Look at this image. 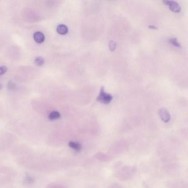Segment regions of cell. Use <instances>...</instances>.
I'll list each match as a JSON object with an SVG mask.
<instances>
[{
	"label": "cell",
	"instance_id": "cell-2",
	"mask_svg": "<svg viewBox=\"0 0 188 188\" xmlns=\"http://www.w3.org/2000/svg\"><path fill=\"white\" fill-rule=\"evenodd\" d=\"M163 2L165 4L169 6L170 10L172 11L175 12V13H179L181 11V8L178 4L175 1H164Z\"/></svg>",
	"mask_w": 188,
	"mask_h": 188
},
{
	"label": "cell",
	"instance_id": "cell-1",
	"mask_svg": "<svg viewBox=\"0 0 188 188\" xmlns=\"http://www.w3.org/2000/svg\"><path fill=\"white\" fill-rule=\"evenodd\" d=\"M112 100H113L112 96L110 94L105 92L104 88L103 87H102L100 89V94L97 98V100L102 103L108 104L111 103Z\"/></svg>",
	"mask_w": 188,
	"mask_h": 188
},
{
	"label": "cell",
	"instance_id": "cell-4",
	"mask_svg": "<svg viewBox=\"0 0 188 188\" xmlns=\"http://www.w3.org/2000/svg\"><path fill=\"white\" fill-rule=\"evenodd\" d=\"M33 38L35 41L38 44H41L43 43L45 41L44 35L41 32H35L34 34Z\"/></svg>",
	"mask_w": 188,
	"mask_h": 188
},
{
	"label": "cell",
	"instance_id": "cell-8",
	"mask_svg": "<svg viewBox=\"0 0 188 188\" xmlns=\"http://www.w3.org/2000/svg\"><path fill=\"white\" fill-rule=\"evenodd\" d=\"M169 42H170V43H171L173 45V46L177 47V48H181V44L178 42L177 38H171V39H169Z\"/></svg>",
	"mask_w": 188,
	"mask_h": 188
},
{
	"label": "cell",
	"instance_id": "cell-5",
	"mask_svg": "<svg viewBox=\"0 0 188 188\" xmlns=\"http://www.w3.org/2000/svg\"><path fill=\"white\" fill-rule=\"evenodd\" d=\"M56 31L61 35H65L68 33V28L64 24H60L56 28Z\"/></svg>",
	"mask_w": 188,
	"mask_h": 188
},
{
	"label": "cell",
	"instance_id": "cell-11",
	"mask_svg": "<svg viewBox=\"0 0 188 188\" xmlns=\"http://www.w3.org/2000/svg\"><path fill=\"white\" fill-rule=\"evenodd\" d=\"M7 67L5 66H2L0 67V76L4 74L7 72Z\"/></svg>",
	"mask_w": 188,
	"mask_h": 188
},
{
	"label": "cell",
	"instance_id": "cell-13",
	"mask_svg": "<svg viewBox=\"0 0 188 188\" xmlns=\"http://www.w3.org/2000/svg\"><path fill=\"white\" fill-rule=\"evenodd\" d=\"M148 28H150V29H157V27H156L155 26H150L148 27Z\"/></svg>",
	"mask_w": 188,
	"mask_h": 188
},
{
	"label": "cell",
	"instance_id": "cell-3",
	"mask_svg": "<svg viewBox=\"0 0 188 188\" xmlns=\"http://www.w3.org/2000/svg\"><path fill=\"white\" fill-rule=\"evenodd\" d=\"M159 116L161 118V119L163 122H170V115L168 111L166 109V108H161L159 110Z\"/></svg>",
	"mask_w": 188,
	"mask_h": 188
},
{
	"label": "cell",
	"instance_id": "cell-12",
	"mask_svg": "<svg viewBox=\"0 0 188 188\" xmlns=\"http://www.w3.org/2000/svg\"><path fill=\"white\" fill-rule=\"evenodd\" d=\"M26 180V183H27V184H33V183L34 182L33 178H32L31 177H28Z\"/></svg>",
	"mask_w": 188,
	"mask_h": 188
},
{
	"label": "cell",
	"instance_id": "cell-7",
	"mask_svg": "<svg viewBox=\"0 0 188 188\" xmlns=\"http://www.w3.org/2000/svg\"><path fill=\"white\" fill-rule=\"evenodd\" d=\"M60 117H61V115L59 112L57 111H52L49 115L48 118L50 120H55L59 119Z\"/></svg>",
	"mask_w": 188,
	"mask_h": 188
},
{
	"label": "cell",
	"instance_id": "cell-9",
	"mask_svg": "<svg viewBox=\"0 0 188 188\" xmlns=\"http://www.w3.org/2000/svg\"><path fill=\"white\" fill-rule=\"evenodd\" d=\"M34 62L38 66H41L44 63V59L42 57H37V58L35 59Z\"/></svg>",
	"mask_w": 188,
	"mask_h": 188
},
{
	"label": "cell",
	"instance_id": "cell-6",
	"mask_svg": "<svg viewBox=\"0 0 188 188\" xmlns=\"http://www.w3.org/2000/svg\"><path fill=\"white\" fill-rule=\"evenodd\" d=\"M69 146L76 151H80L82 149L81 144L77 142L71 141L69 143Z\"/></svg>",
	"mask_w": 188,
	"mask_h": 188
},
{
	"label": "cell",
	"instance_id": "cell-10",
	"mask_svg": "<svg viewBox=\"0 0 188 188\" xmlns=\"http://www.w3.org/2000/svg\"><path fill=\"white\" fill-rule=\"evenodd\" d=\"M116 46V43L114 41H111L109 43V48L111 52H114Z\"/></svg>",
	"mask_w": 188,
	"mask_h": 188
}]
</instances>
